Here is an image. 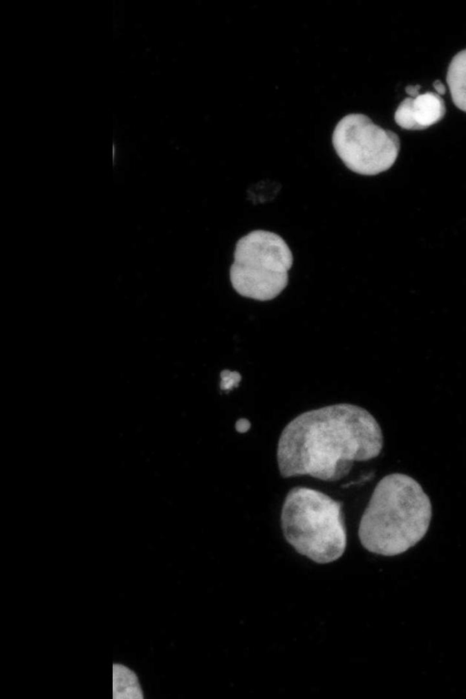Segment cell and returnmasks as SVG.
Here are the masks:
<instances>
[{
  "label": "cell",
  "mask_w": 466,
  "mask_h": 699,
  "mask_svg": "<svg viewBox=\"0 0 466 699\" xmlns=\"http://www.w3.org/2000/svg\"><path fill=\"white\" fill-rule=\"evenodd\" d=\"M382 447L380 426L367 410L338 403L291 420L280 433L277 461L283 478L335 481L349 474L354 461L378 457Z\"/></svg>",
  "instance_id": "cell-1"
},
{
  "label": "cell",
  "mask_w": 466,
  "mask_h": 699,
  "mask_svg": "<svg viewBox=\"0 0 466 699\" xmlns=\"http://www.w3.org/2000/svg\"><path fill=\"white\" fill-rule=\"evenodd\" d=\"M431 503L420 484L403 473L384 476L376 485L359 525V538L370 552L393 556L426 534Z\"/></svg>",
  "instance_id": "cell-2"
},
{
  "label": "cell",
  "mask_w": 466,
  "mask_h": 699,
  "mask_svg": "<svg viewBox=\"0 0 466 699\" xmlns=\"http://www.w3.org/2000/svg\"><path fill=\"white\" fill-rule=\"evenodd\" d=\"M286 541L301 555L324 564L340 558L347 547L342 502L313 488L297 486L287 493L280 515Z\"/></svg>",
  "instance_id": "cell-3"
},
{
  "label": "cell",
  "mask_w": 466,
  "mask_h": 699,
  "mask_svg": "<svg viewBox=\"0 0 466 699\" xmlns=\"http://www.w3.org/2000/svg\"><path fill=\"white\" fill-rule=\"evenodd\" d=\"M292 264V252L279 235L253 230L236 244L230 282L243 297L270 300L287 287Z\"/></svg>",
  "instance_id": "cell-4"
},
{
  "label": "cell",
  "mask_w": 466,
  "mask_h": 699,
  "mask_svg": "<svg viewBox=\"0 0 466 699\" xmlns=\"http://www.w3.org/2000/svg\"><path fill=\"white\" fill-rule=\"evenodd\" d=\"M332 145L349 169L365 176L391 167L400 147L397 134L383 129L363 114L343 116L334 128Z\"/></svg>",
  "instance_id": "cell-5"
},
{
  "label": "cell",
  "mask_w": 466,
  "mask_h": 699,
  "mask_svg": "<svg viewBox=\"0 0 466 699\" xmlns=\"http://www.w3.org/2000/svg\"><path fill=\"white\" fill-rule=\"evenodd\" d=\"M445 112L441 96L429 91L405 98L396 109L394 119L404 129L422 130L441 120Z\"/></svg>",
  "instance_id": "cell-6"
},
{
  "label": "cell",
  "mask_w": 466,
  "mask_h": 699,
  "mask_svg": "<svg viewBox=\"0 0 466 699\" xmlns=\"http://www.w3.org/2000/svg\"><path fill=\"white\" fill-rule=\"evenodd\" d=\"M447 83L453 103L466 112V49L459 52L450 63Z\"/></svg>",
  "instance_id": "cell-7"
},
{
  "label": "cell",
  "mask_w": 466,
  "mask_h": 699,
  "mask_svg": "<svg viewBox=\"0 0 466 699\" xmlns=\"http://www.w3.org/2000/svg\"><path fill=\"white\" fill-rule=\"evenodd\" d=\"M113 698H144L143 691L137 674L120 663L113 664Z\"/></svg>",
  "instance_id": "cell-8"
},
{
  "label": "cell",
  "mask_w": 466,
  "mask_h": 699,
  "mask_svg": "<svg viewBox=\"0 0 466 699\" xmlns=\"http://www.w3.org/2000/svg\"><path fill=\"white\" fill-rule=\"evenodd\" d=\"M250 428V423L246 419H239L236 422V429L238 432H245Z\"/></svg>",
  "instance_id": "cell-9"
},
{
  "label": "cell",
  "mask_w": 466,
  "mask_h": 699,
  "mask_svg": "<svg viewBox=\"0 0 466 699\" xmlns=\"http://www.w3.org/2000/svg\"><path fill=\"white\" fill-rule=\"evenodd\" d=\"M420 88V85L416 86H408L405 88V91L408 95H410L411 97H415L419 95V90Z\"/></svg>",
  "instance_id": "cell-10"
},
{
  "label": "cell",
  "mask_w": 466,
  "mask_h": 699,
  "mask_svg": "<svg viewBox=\"0 0 466 699\" xmlns=\"http://www.w3.org/2000/svg\"><path fill=\"white\" fill-rule=\"evenodd\" d=\"M433 87L437 91V94L440 96L444 95L446 92L444 85L440 80H436L433 82Z\"/></svg>",
  "instance_id": "cell-11"
}]
</instances>
